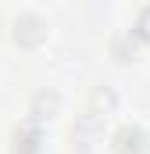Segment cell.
I'll use <instances>...</instances> for the list:
<instances>
[{
    "label": "cell",
    "instance_id": "9c48e42d",
    "mask_svg": "<svg viewBox=\"0 0 150 154\" xmlns=\"http://www.w3.org/2000/svg\"><path fill=\"white\" fill-rule=\"evenodd\" d=\"M72 154H93V151H72Z\"/></svg>",
    "mask_w": 150,
    "mask_h": 154
},
{
    "label": "cell",
    "instance_id": "6da1fadb",
    "mask_svg": "<svg viewBox=\"0 0 150 154\" xmlns=\"http://www.w3.org/2000/svg\"><path fill=\"white\" fill-rule=\"evenodd\" d=\"M111 151L114 154H147L150 151V136L143 125H132V122H125L118 133L111 136Z\"/></svg>",
    "mask_w": 150,
    "mask_h": 154
},
{
    "label": "cell",
    "instance_id": "8992f818",
    "mask_svg": "<svg viewBox=\"0 0 150 154\" xmlns=\"http://www.w3.org/2000/svg\"><path fill=\"white\" fill-rule=\"evenodd\" d=\"M114 108H118V97H114V90H107V86H97L93 90V108H89V115H111Z\"/></svg>",
    "mask_w": 150,
    "mask_h": 154
},
{
    "label": "cell",
    "instance_id": "5b68a950",
    "mask_svg": "<svg viewBox=\"0 0 150 154\" xmlns=\"http://www.w3.org/2000/svg\"><path fill=\"white\" fill-rule=\"evenodd\" d=\"M57 111H61V97L54 90H39L36 97H32V104H29V122L43 125V122H50Z\"/></svg>",
    "mask_w": 150,
    "mask_h": 154
},
{
    "label": "cell",
    "instance_id": "3957f363",
    "mask_svg": "<svg viewBox=\"0 0 150 154\" xmlns=\"http://www.w3.org/2000/svg\"><path fill=\"white\" fill-rule=\"evenodd\" d=\"M11 154H43V129L36 122H22L11 136Z\"/></svg>",
    "mask_w": 150,
    "mask_h": 154
},
{
    "label": "cell",
    "instance_id": "277c9868",
    "mask_svg": "<svg viewBox=\"0 0 150 154\" xmlns=\"http://www.w3.org/2000/svg\"><path fill=\"white\" fill-rule=\"evenodd\" d=\"M14 39L22 43V47H39L43 39H46V22L39 18V14H18V22H14Z\"/></svg>",
    "mask_w": 150,
    "mask_h": 154
},
{
    "label": "cell",
    "instance_id": "ba28073f",
    "mask_svg": "<svg viewBox=\"0 0 150 154\" xmlns=\"http://www.w3.org/2000/svg\"><path fill=\"white\" fill-rule=\"evenodd\" d=\"M132 36H136V39H143V43H150V7H143V11H140Z\"/></svg>",
    "mask_w": 150,
    "mask_h": 154
},
{
    "label": "cell",
    "instance_id": "52a82bcc",
    "mask_svg": "<svg viewBox=\"0 0 150 154\" xmlns=\"http://www.w3.org/2000/svg\"><path fill=\"white\" fill-rule=\"evenodd\" d=\"M111 50H114V57H118V61H132V57H136V36H132V32L118 36V39L111 43Z\"/></svg>",
    "mask_w": 150,
    "mask_h": 154
},
{
    "label": "cell",
    "instance_id": "7a4b0ae2",
    "mask_svg": "<svg viewBox=\"0 0 150 154\" xmlns=\"http://www.w3.org/2000/svg\"><path fill=\"white\" fill-rule=\"evenodd\" d=\"M100 133H104L100 118L89 115V111H82V115L72 122V143H75V151H93V143L100 140Z\"/></svg>",
    "mask_w": 150,
    "mask_h": 154
}]
</instances>
